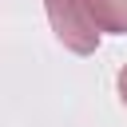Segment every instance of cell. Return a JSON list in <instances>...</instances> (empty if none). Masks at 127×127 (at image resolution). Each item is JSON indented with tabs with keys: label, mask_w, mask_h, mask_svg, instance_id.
I'll use <instances>...</instances> for the list:
<instances>
[{
	"label": "cell",
	"mask_w": 127,
	"mask_h": 127,
	"mask_svg": "<svg viewBox=\"0 0 127 127\" xmlns=\"http://www.w3.org/2000/svg\"><path fill=\"white\" fill-rule=\"evenodd\" d=\"M87 8H91L95 24H99L103 32L127 36V0H87Z\"/></svg>",
	"instance_id": "7a4b0ae2"
},
{
	"label": "cell",
	"mask_w": 127,
	"mask_h": 127,
	"mask_svg": "<svg viewBox=\"0 0 127 127\" xmlns=\"http://www.w3.org/2000/svg\"><path fill=\"white\" fill-rule=\"evenodd\" d=\"M119 99H123V107H127V67L119 71Z\"/></svg>",
	"instance_id": "3957f363"
},
{
	"label": "cell",
	"mask_w": 127,
	"mask_h": 127,
	"mask_svg": "<svg viewBox=\"0 0 127 127\" xmlns=\"http://www.w3.org/2000/svg\"><path fill=\"white\" fill-rule=\"evenodd\" d=\"M44 4H48V20H52L60 44H67V48L79 52V56H91L103 28L95 24L87 0H44Z\"/></svg>",
	"instance_id": "6da1fadb"
}]
</instances>
